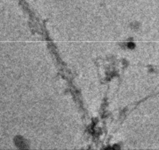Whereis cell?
Segmentation results:
<instances>
[{"instance_id":"obj_1","label":"cell","mask_w":159,"mask_h":150,"mask_svg":"<svg viewBox=\"0 0 159 150\" xmlns=\"http://www.w3.org/2000/svg\"><path fill=\"white\" fill-rule=\"evenodd\" d=\"M127 47H131V48H132V47H134V43H131V42H130V43H128Z\"/></svg>"}]
</instances>
